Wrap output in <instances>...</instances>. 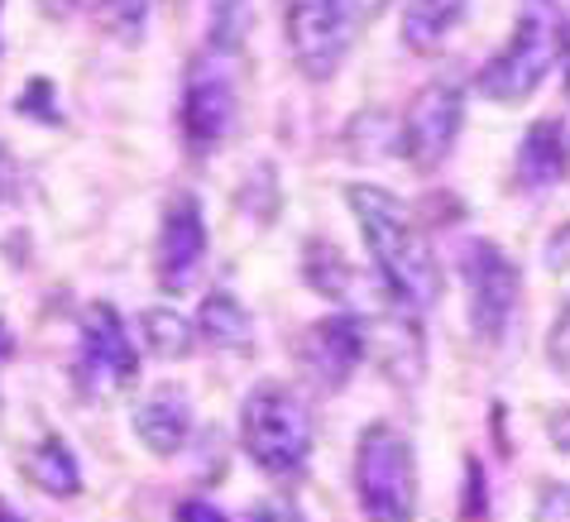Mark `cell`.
<instances>
[{
	"mask_svg": "<svg viewBox=\"0 0 570 522\" xmlns=\"http://www.w3.org/2000/svg\"><path fill=\"white\" fill-rule=\"evenodd\" d=\"M355 211V226L364 235V249L374 259V274L384 278L389 297L407 312H422L441 297V264L432 255V240L417 226V216L407 211V201H399L384 187L355 183L345 193Z\"/></svg>",
	"mask_w": 570,
	"mask_h": 522,
	"instance_id": "cell-1",
	"label": "cell"
},
{
	"mask_svg": "<svg viewBox=\"0 0 570 522\" xmlns=\"http://www.w3.org/2000/svg\"><path fill=\"white\" fill-rule=\"evenodd\" d=\"M566 53V14L557 0H528L518 10V24L509 43L484 62L480 72V91L499 106H518L528 101L537 87L557 72V62Z\"/></svg>",
	"mask_w": 570,
	"mask_h": 522,
	"instance_id": "cell-2",
	"label": "cell"
},
{
	"mask_svg": "<svg viewBox=\"0 0 570 522\" xmlns=\"http://www.w3.org/2000/svg\"><path fill=\"white\" fill-rule=\"evenodd\" d=\"M355 499L364 522H413L417 518V465L399 426H364L355 446Z\"/></svg>",
	"mask_w": 570,
	"mask_h": 522,
	"instance_id": "cell-3",
	"label": "cell"
},
{
	"mask_svg": "<svg viewBox=\"0 0 570 522\" xmlns=\"http://www.w3.org/2000/svg\"><path fill=\"white\" fill-rule=\"evenodd\" d=\"M240 436H245L249 461L264 474L293 480L297 470H307V455H312V413L293 388L264 384L240 407Z\"/></svg>",
	"mask_w": 570,
	"mask_h": 522,
	"instance_id": "cell-4",
	"label": "cell"
},
{
	"mask_svg": "<svg viewBox=\"0 0 570 522\" xmlns=\"http://www.w3.org/2000/svg\"><path fill=\"white\" fill-rule=\"evenodd\" d=\"M240 110V77H235V53L202 49L187 62L183 77V135L197 154H212L220 139L235 130Z\"/></svg>",
	"mask_w": 570,
	"mask_h": 522,
	"instance_id": "cell-5",
	"label": "cell"
},
{
	"mask_svg": "<svg viewBox=\"0 0 570 522\" xmlns=\"http://www.w3.org/2000/svg\"><path fill=\"white\" fill-rule=\"evenodd\" d=\"M461 278H465V297H470V326L484 345H499L513 326V312H518V268L513 259L503 255L494 240H474L465 245V259H461Z\"/></svg>",
	"mask_w": 570,
	"mask_h": 522,
	"instance_id": "cell-6",
	"label": "cell"
},
{
	"mask_svg": "<svg viewBox=\"0 0 570 522\" xmlns=\"http://www.w3.org/2000/svg\"><path fill=\"white\" fill-rule=\"evenodd\" d=\"M461 125H465L461 87L432 82V87L417 91L413 110H407V120L399 130V149L407 154V164H413L417 173H436L451 158L455 139H461Z\"/></svg>",
	"mask_w": 570,
	"mask_h": 522,
	"instance_id": "cell-7",
	"label": "cell"
},
{
	"mask_svg": "<svg viewBox=\"0 0 570 522\" xmlns=\"http://www.w3.org/2000/svg\"><path fill=\"white\" fill-rule=\"evenodd\" d=\"M360 360H364V326L351 312L322 316V322H312L303 336H297V370L322 393H336L351 384Z\"/></svg>",
	"mask_w": 570,
	"mask_h": 522,
	"instance_id": "cell-8",
	"label": "cell"
},
{
	"mask_svg": "<svg viewBox=\"0 0 570 522\" xmlns=\"http://www.w3.org/2000/svg\"><path fill=\"white\" fill-rule=\"evenodd\" d=\"M207 264V216L193 193L173 197L158 226V255H154V274L164 293H187Z\"/></svg>",
	"mask_w": 570,
	"mask_h": 522,
	"instance_id": "cell-9",
	"label": "cell"
},
{
	"mask_svg": "<svg viewBox=\"0 0 570 522\" xmlns=\"http://www.w3.org/2000/svg\"><path fill=\"white\" fill-rule=\"evenodd\" d=\"M283 29H288L293 62L312 82H326L345 58V20L336 0H283Z\"/></svg>",
	"mask_w": 570,
	"mask_h": 522,
	"instance_id": "cell-10",
	"label": "cell"
},
{
	"mask_svg": "<svg viewBox=\"0 0 570 522\" xmlns=\"http://www.w3.org/2000/svg\"><path fill=\"white\" fill-rule=\"evenodd\" d=\"M77 365H82L87 388H130L139 374V355L130 336H125V322L110 303H91L82 312V351H77Z\"/></svg>",
	"mask_w": 570,
	"mask_h": 522,
	"instance_id": "cell-11",
	"label": "cell"
},
{
	"mask_svg": "<svg viewBox=\"0 0 570 522\" xmlns=\"http://www.w3.org/2000/svg\"><path fill=\"white\" fill-rule=\"evenodd\" d=\"M566 178V125L557 116L537 120L528 135H522L518 149V183L528 193H547Z\"/></svg>",
	"mask_w": 570,
	"mask_h": 522,
	"instance_id": "cell-12",
	"label": "cell"
},
{
	"mask_svg": "<svg viewBox=\"0 0 570 522\" xmlns=\"http://www.w3.org/2000/svg\"><path fill=\"white\" fill-rule=\"evenodd\" d=\"M187 432H193V403L173 388H158L149 403L135 407V436L145 441L154 455H178Z\"/></svg>",
	"mask_w": 570,
	"mask_h": 522,
	"instance_id": "cell-13",
	"label": "cell"
},
{
	"mask_svg": "<svg viewBox=\"0 0 570 522\" xmlns=\"http://www.w3.org/2000/svg\"><path fill=\"white\" fill-rule=\"evenodd\" d=\"M465 20V0H407L403 6V43L422 58L441 53Z\"/></svg>",
	"mask_w": 570,
	"mask_h": 522,
	"instance_id": "cell-14",
	"label": "cell"
},
{
	"mask_svg": "<svg viewBox=\"0 0 570 522\" xmlns=\"http://www.w3.org/2000/svg\"><path fill=\"white\" fill-rule=\"evenodd\" d=\"M193 336H202L212 351H230V355H245L249 341H255V326H249V312L235 293H207V303L197 307V326Z\"/></svg>",
	"mask_w": 570,
	"mask_h": 522,
	"instance_id": "cell-15",
	"label": "cell"
},
{
	"mask_svg": "<svg viewBox=\"0 0 570 522\" xmlns=\"http://www.w3.org/2000/svg\"><path fill=\"white\" fill-rule=\"evenodd\" d=\"M29 480H35L49 499H72L82 489V470H77V455L62 436H43V446L29 455Z\"/></svg>",
	"mask_w": 570,
	"mask_h": 522,
	"instance_id": "cell-16",
	"label": "cell"
},
{
	"mask_svg": "<svg viewBox=\"0 0 570 522\" xmlns=\"http://www.w3.org/2000/svg\"><path fill=\"white\" fill-rule=\"evenodd\" d=\"M303 278L322 297H345V293H351V283H355L351 264H345V255L331 240H312L303 249Z\"/></svg>",
	"mask_w": 570,
	"mask_h": 522,
	"instance_id": "cell-17",
	"label": "cell"
},
{
	"mask_svg": "<svg viewBox=\"0 0 570 522\" xmlns=\"http://www.w3.org/2000/svg\"><path fill=\"white\" fill-rule=\"evenodd\" d=\"M139 326H145L149 355H158V360H183L193 351V326H187V316H178L173 307H149Z\"/></svg>",
	"mask_w": 570,
	"mask_h": 522,
	"instance_id": "cell-18",
	"label": "cell"
},
{
	"mask_svg": "<svg viewBox=\"0 0 570 522\" xmlns=\"http://www.w3.org/2000/svg\"><path fill=\"white\" fill-rule=\"evenodd\" d=\"M249 24H255V0H212V49L240 53Z\"/></svg>",
	"mask_w": 570,
	"mask_h": 522,
	"instance_id": "cell-19",
	"label": "cell"
},
{
	"mask_svg": "<svg viewBox=\"0 0 570 522\" xmlns=\"http://www.w3.org/2000/svg\"><path fill=\"white\" fill-rule=\"evenodd\" d=\"M345 139H351V149L360 158H374V154L399 149V125H393L384 110H360L351 120V130H345Z\"/></svg>",
	"mask_w": 570,
	"mask_h": 522,
	"instance_id": "cell-20",
	"label": "cell"
},
{
	"mask_svg": "<svg viewBox=\"0 0 570 522\" xmlns=\"http://www.w3.org/2000/svg\"><path fill=\"white\" fill-rule=\"evenodd\" d=\"M101 14H106V29L120 43H139L149 24V0H101Z\"/></svg>",
	"mask_w": 570,
	"mask_h": 522,
	"instance_id": "cell-21",
	"label": "cell"
},
{
	"mask_svg": "<svg viewBox=\"0 0 570 522\" xmlns=\"http://www.w3.org/2000/svg\"><path fill=\"white\" fill-rule=\"evenodd\" d=\"M532 522H570V489L547 480L532 499Z\"/></svg>",
	"mask_w": 570,
	"mask_h": 522,
	"instance_id": "cell-22",
	"label": "cell"
},
{
	"mask_svg": "<svg viewBox=\"0 0 570 522\" xmlns=\"http://www.w3.org/2000/svg\"><path fill=\"white\" fill-rule=\"evenodd\" d=\"M20 110H24V116H29V110H35L39 120L58 125V110H53V87L43 82V77H39V82H29V87H24V97H20Z\"/></svg>",
	"mask_w": 570,
	"mask_h": 522,
	"instance_id": "cell-23",
	"label": "cell"
},
{
	"mask_svg": "<svg viewBox=\"0 0 570 522\" xmlns=\"http://www.w3.org/2000/svg\"><path fill=\"white\" fill-rule=\"evenodd\" d=\"M341 6V20H345V29H355V24H370L374 14H384L393 0H336Z\"/></svg>",
	"mask_w": 570,
	"mask_h": 522,
	"instance_id": "cell-24",
	"label": "cell"
},
{
	"mask_svg": "<svg viewBox=\"0 0 570 522\" xmlns=\"http://www.w3.org/2000/svg\"><path fill=\"white\" fill-rule=\"evenodd\" d=\"M566 331H570V312L561 307L557 322H551V336H547V355H551V370H557V374L570 370V360H566Z\"/></svg>",
	"mask_w": 570,
	"mask_h": 522,
	"instance_id": "cell-25",
	"label": "cell"
},
{
	"mask_svg": "<svg viewBox=\"0 0 570 522\" xmlns=\"http://www.w3.org/2000/svg\"><path fill=\"white\" fill-rule=\"evenodd\" d=\"M255 522H303V513H297L288 499H274V503H259Z\"/></svg>",
	"mask_w": 570,
	"mask_h": 522,
	"instance_id": "cell-26",
	"label": "cell"
},
{
	"mask_svg": "<svg viewBox=\"0 0 570 522\" xmlns=\"http://www.w3.org/2000/svg\"><path fill=\"white\" fill-rule=\"evenodd\" d=\"M178 522H226V513L202 499H187V503H178Z\"/></svg>",
	"mask_w": 570,
	"mask_h": 522,
	"instance_id": "cell-27",
	"label": "cell"
},
{
	"mask_svg": "<svg viewBox=\"0 0 570 522\" xmlns=\"http://www.w3.org/2000/svg\"><path fill=\"white\" fill-rule=\"evenodd\" d=\"M566 240H570V235L566 230H557V235H551V245H547V268H551V274H561V259H566Z\"/></svg>",
	"mask_w": 570,
	"mask_h": 522,
	"instance_id": "cell-28",
	"label": "cell"
},
{
	"mask_svg": "<svg viewBox=\"0 0 570 522\" xmlns=\"http://www.w3.org/2000/svg\"><path fill=\"white\" fill-rule=\"evenodd\" d=\"M43 6V14H53V20H62V14H72L77 6H82V0H39Z\"/></svg>",
	"mask_w": 570,
	"mask_h": 522,
	"instance_id": "cell-29",
	"label": "cell"
},
{
	"mask_svg": "<svg viewBox=\"0 0 570 522\" xmlns=\"http://www.w3.org/2000/svg\"><path fill=\"white\" fill-rule=\"evenodd\" d=\"M551 441H557V451H566L570 441H566V413L557 407V413H551Z\"/></svg>",
	"mask_w": 570,
	"mask_h": 522,
	"instance_id": "cell-30",
	"label": "cell"
},
{
	"mask_svg": "<svg viewBox=\"0 0 570 522\" xmlns=\"http://www.w3.org/2000/svg\"><path fill=\"white\" fill-rule=\"evenodd\" d=\"M6 355H14V345H10V331H6V322H0V360Z\"/></svg>",
	"mask_w": 570,
	"mask_h": 522,
	"instance_id": "cell-31",
	"label": "cell"
},
{
	"mask_svg": "<svg viewBox=\"0 0 570 522\" xmlns=\"http://www.w3.org/2000/svg\"><path fill=\"white\" fill-rule=\"evenodd\" d=\"M0 522H14V518H10V513H6V503H0Z\"/></svg>",
	"mask_w": 570,
	"mask_h": 522,
	"instance_id": "cell-32",
	"label": "cell"
}]
</instances>
